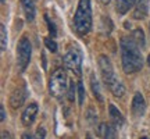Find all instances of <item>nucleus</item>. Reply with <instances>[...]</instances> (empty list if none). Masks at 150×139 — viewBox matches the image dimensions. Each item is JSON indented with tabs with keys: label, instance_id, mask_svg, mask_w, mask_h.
Masks as SVG:
<instances>
[{
	"label": "nucleus",
	"instance_id": "nucleus-2",
	"mask_svg": "<svg viewBox=\"0 0 150 139\" xmlns=\"http://www.w3.org/2000/svg\"><path fill=\"white\" fill-rule=\"evenodd\" d=\"M99 68H100V74L103 77V81L104 84L108 86V89L115 97H121L124 96L125 93V88L124 85L117 79V77L114 74V70H112V65L110 63L107 56L102 54L99 57Z\"/></svg>",
	"mask_w": 150,
	"mask_h": 139
},
{
	"label": "nucleus",
	"instance_id": "nucleus-5",
	"mask_svg": "<svg viewBox=\"0 0 150 139\" xmlns=\"http://www.w3.org/2000/svg\"><path fill=\"white\" fill-rule=\"evenodd\" d=\"M63 61H64V65L67 70L72 71L75 75H81V71H82V52H81L79 48H76V46L70 48V50L64 54Z\"/></svg>",
	"mask_w": 150,
	"mask_h": 139
},
{
	"label": "nucleus",
	"instance_id": "nucleus-9",
	"mask_svg": "<svg viewBox=\"0 0 150 139\" xmlns=\"http://www.w3.org/2000/svg\"><path fill=\"white\" fill-rule=\"evenodd\" d=\"M36 114H38V104L36 103L29 104V106L24 110V113H22V116H21L22 124H24L25 127L32 125V123L35 121V118H36Z\"/></svg>",
	"mask_w": 150,
	"mask_h": 139
},
{
	"label": "nucleus",
	"instance_id": "nucleus-22",
	"mask_svg": "<svg viewBox=\"0 0 150 139\" xmlns=\"http://www.w3.org/2000/svg\"><path fill=\"white\" fill-rule=\"evenodd\" d=\"M35 139H46V129L43 128V127H39V128L36 129Z\"/></svg>",
	"mask_w": 150,
	"mask_h": 139
},
{
	"label": "nucleus",
	"instance_id": "nucleus-14",
	"mask_svg": "<svg viewBox=\"0 0 150 139\" xmlns=\"http://www.w3.org/2000/svg\"><path fill=\"white\" fill-rule=\"evenodd\" d=\"M91 85H92V91H93V95L96 96V99L99 102L102 103L103 102V96L102 93H100V86H99V81L96 79V77L95 75H92L91 78Z\"/></svg>",
	"mask_w": 150,
	"mask_h": 139
},
{
	"label": "nucleus",
	"instance_id": "nucleus-7",
	"mask_svg": "<svg viewBox=\"0 0 150 139\" xmlns=\"http://www.w3.org/2000/svg\"><path fill=\"white\" fill-rule=\"evenodd\" d=\"M28 97V91H27V86L22 85L20 88H16L14 92L11 93L10 96V106L13 109H18L21 107L25 102V99Z\"/></svg>",
	"mask_w": 150,
	"mask_h": 139
},
{
	"label": "nucleus",
	"instance_id": "nucleus-29",
	"mask_svg": "<svg viewBox=\"0 0 150 139\" xmlns=\"http://www.w3.org/2000/svg\"><path fill=\"white\" fill-rule=\"evenodd\" d=\"M4 1H6V0H1V3H4Z\"/></svg>",
	"mask_w": 150,
	"mask_h": 139
},
{
	"label": "nucleus",
	"instance_id": "nucleus-12",
	"mask_svg": "<svg viewBox=\"0 0 150 139\" xmlns=\"http://www.w3.org/2000/svg\"><path fill=\"white\" fill-rule=\"evenodd\" d=\"M108 113H110V120L112 121V124L117 125V127H121L124 124V117L122 114L120 113V110L114 104H110L108 106Z\"/></svg>",
	"mask_w": 150,
	"mask_h": 139
},
{
	"label": "nucleus",
	"instance_id": "nucleus-19",
	"mask_svg": "<svg viewBox=\"0 0 150 139\" xmlns=\"http://www.w3.org/2000/svg\"><path fill=\"white\" fill-rule=\"evenodd\" d=\"M45 45H46V48H47L50 52H53V53L57 52V43L54 42L52 38H46V39H45Z\"/></svg>",
	"mask_w": 150,
	"mask_h": 139
},
{
	"label": "nucleus",
	"instance_id": "nucleus-3",
	"mask_svg": "<svg viewBox=\"0 0 150 139\" xmlns=\"http://www.w3.org/2000/svg\"><path fill=\"white\" fill-rule=\"evenodd\" d=\"M75 31L79 35H86L92 28V9L91 0H79L78 9L74 16Z\"/></svg>",
	"mask_w": 150,
	"mask_h": 139
},
{
	"label": "nucleus",
	"instance_id": "nucleus-26",
	"mask_svg": "<svg viewBox=\"0 0 150 139\" xmlns=\"http://www.w3.org/2000/svg\"><path fill=\"white\" fill-rule=\"evenodd\" d=\"M100 1H102L103 4H108L110 3V0H100Z\"/></svg>",
	"mask_w": 150,
	"mask_h": 139
},
{
	"label": "nucleus",
	"instance_id": "nucleus-15",
	"mask_svg": "<svg viewBox=\"0 0 150 139\" xmlns=\"http://www.w3.org/2000/svg\"><path fill=\"white\" fill-rule=\"evenodd\" d=\"M104 139H117V132H115V127L111 124H106L104 125Z\"/></svg>",
	"mask_w": 150,
	"mask_h": 139
},
{
	"label": "nucleus",
	"instance_id": "nucleus-16",
	"mask_svg": "<svg viewBox=\"0 0 150 139\" xmlns=\"http://www.w3.org/2000/svg\"><path fill=\"white\" fill-rule=\"evenodd\" d=\"M132 38L139 46H142V48L145 46V36H143V31L142 29H135L134 33H132Z\"/></svg>",
	"mask_w": 150,
	"mask_h": 139
},
{
	"label": "nucleus",
	"instance_id": "nucleus-4",
	"mask_svg": "<svg viewBox=\"0 0 150 139\" xmlns=\"http://www.w3.org/2000/svg\"><path fill=\"white\" fill-rule=\"evenodd\" d=\"M67 74L63 68H57L54 71L52 77H50V81H49V91H50V95L57 99H61L64 96L68 88H67Z\"/></svg>",
	"mask_w": 150,
	"mask_h": 139
},
{
	"label": "nucleus",
	"instance_id": "nucleus-21",
	"mask_svg": "<svg viewBox=\"0 0 150 139\" xmlns=\"http://www.w3.org/2000/svg\"><path fill=\"white\" fill-rule=\"evenodd\" d=\"M78 88H75V84H74V81L72 82H70V88H68V100H74V97H75V91H76Z\"/></svg>",
	"mask_w": 150,
	"mask_h": 139
},
{
	"label": "nucleus",
	"instance_id": "nucleus-17",
	"mask_svg": "<svg viewBox=\"0 0 150 139\" xmlns=\"http://www.w3.org/2000/svg\"><path fill=\"white\" fill-rule=\"evenodd\" d=\"M0 31H1V52H4L7 49V31H6V27L1 24L0 25Z\"/></svg>",
	"mask_w": 150,
	"mask_h": 139
},
{
	"label": "nucleus",
	"instance_id": "nucleus-13",
	"mask_svg": "<svg viewBox=\"0 0 150 139\" xmlns=\"http://www.w3.org/2000/svg\"><path fill=\"white\" fill-rule=\"evenodd\" d=\"M138 3V0H117V13L118 14H125L128 10H131L135 4Z\"/></svg>",
	"mask_w": 150,
	"mask_h": 139
},
{
	"label": "nucleus",
	"instance_id": "nucleus-10",
	"mask_svg": "<svg viewBox=\"0 0 150 139\" xmlns=\"http://www.w3.org/2000/svg\"><path fill=\"white\" fill-rule=\"evenodd\" d=\"M147 13H149V0H138L132 17L135 20H143L147 16Z\"/></svg>",
	"mask_w": 150,
	"mask_h": 139
},
{
	"label": "nucleus",
	"instance_id": "nucleus-23",
	"mask_svg": "<svg viewBox=\"0 0 150 139\" xmlns=\"http://www.w3.org/2000/svg\"><path fill=\"white\" fill-rule=\"evenodd\" d=\"M1 139H11V134L8 131H1Z\"/></svg>",
	"mask_w": 150,
	"mask_h": 139
},
{
	"label": "nucleus",
	"instance_id": "nucleus-28",
	"mask_svg": "<svg viewBox=\"0 0 150 139\" xmlns=\"http://www.w3.org/2000/svg\"><path fill=\"white\" fill-rule=\"evenodd\" d=\"M86 139H92V136H91V135H88V138H86Z\"/></svg>",
	"mask_w": 150,
	"mask_h": 139
},
{
	"label": "nucleus",
	"instance_id": "nucleus-11",
	"mask_svg": "<svg viewBox=\"0 0 150 139\" xmlns=\"http://www.w3.org/2000/svg\"><path fill=\"white\" fill-rule=\"evenodd\" d=\"M22 9L25 13L28 21H33L35 20V14H36V7H35V0H21Z\"/></svg>",
	"mask_w": 150,
	"mask_h": 139
},
{
	"label": "nucleus",
	"instance_id": "nucleus-8",
	"mask_svg": "<svg viewBox=\"0 0 150 139\" xmlns=\"http://www.w3.org/2000/svg\"><path fill=\"white\" fill-rule=\"evenodd\" d=\"M132 114L135 117H142L146 111V102L142 93H135L134 99H132Z\"/></svg>",
	"mask_w": 150,
	"mask_h": 139
},
{
	"label": "nucleus",
	"instance_id": "nucleus-1",
	"mask_svg": "<svg viewBox=\"0 0 150 139\" xmlns=\"http://www.w3.org/2000/svg\"><path fill=\"white\" fill-rule=\"evenodd\" d=\"M121 61L125 74H134L142 70L143 59L139 50V45L134 40L132 36H124L121 39Z\"/></svg>",
	"mask_w": 150,
	"mask_h": 139
},
{
	"label": "nucleus",
	"instance_id": "nucleus-27",
	"mask_svg": "<svg viewBox=\"0 0 150 139\" xmlns=\"http://www.w3.org/2000/svg\"><path fill=\"white\" fill-rule=\"evenodd\" d=\"M147 64H149V67H150V54L147 56Z\"/></svg>",
	"mask_w": 150,
	"mask_h": 139
},
{
	"label": "nucleus",
	"instance_id": "nucleus-6",
	"mask_svg": "<svg viewBox=\"0 0 150 139\" xmlns=\"http://www.w3.org/2000/svg\"><path fill=\"white\" fill-rule=\"evenodd\" d=\"M31 53H32V46L28 38H22L20 43H18V48H17V61L21 71L27 68V65L31 61Z\"/></svg>",
	"mask_w": 150,
	"mask_h": 139
},
{
	"label": "nucleus",
	"instance_id": "nucleus-25",
	"mask_svg": "<svg viewBox=\"0 0 150 139\" xmlns=\"http://www.w3.org/2000/svg\"><path fill=\"white\" fill-rule=\"evenodd\" d=\"M22 139H33V136L31 134H28V132H25V134L22 135Z\"/></svg>",
	"mask_w": 150,
	"mask_h": 139
},
{
	"label": "nucleus",
	"instance_id": "nucleus-20",
	"mask_svg": "<svg viewBox=\"0 0 150 139\" xmlns=\"http://www.w3.org/2000/svg\"><path fill=\"white\" fill-rule=\"evenodd\" d=\"M45 20L47 22V28H49V31H50V33H52V36H56L57 35V28L54 25V22H52V20H49L47 16H45Z\"/></svg>",
	"mask_w": 150,
	"mask_h": 139
},
{
	"label": "nucleus",
	"instance_id": "nucleus-18",
	"mask_svg": "<svg viewBox=\"0 0 150 139\" xmlns=\"http://www.w3.org/2000/svg\"><path fill=\"white\" fill-rule=\"evenodd\" d=\"M83 100H85V88L82 82H78V103L81 106L83 104Z\"/></svg>",
	"mask_w": 150,
	"mask_h": 139
},
{
	"label": "nucleus",
	"instance_id": "nucleus-24",
	"mask_svg": "<svg viewBox=\"0 0 150 139\" xmlns=\"http://www.w3.org/2000/svg\"><path fill=\"white\" fill-rule=\"evenodd\" d=\"M0 110H1V121H6V110H4V107L1 106L0 107Z\"/></svg>",
	"mask_w": 150,
	"mask_h": 139
}]
</instances>
